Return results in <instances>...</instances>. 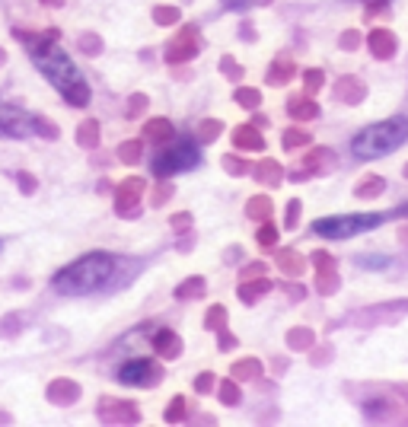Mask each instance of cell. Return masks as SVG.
Instances as JSON below:
<instances>
[{"instance_id":"obj_1","label":"cell","mask_w":408,"mask_h":427,"mask_svg":"<svg viewBox=\"0 0 408 427\" xmlns=\"http://www.w3.org/2000/svg\"><path fill=\"white\" fill-rule=\"evenodd\" d=\"M115 271V258L106 256V252H90L80 261L67 265L64 271L54 278V291L71 293V297H80V293H93L112 278Z\"/></svg>"},{"instance_id":"obj_2","label":"cell","mask_w":408,"mask_h":427,"mask_svg":"<svg viewBox=\"0 0 408 427\" xmlns=\"http://www.w3.org/2000/svg\"><path fill=\"white\" fill-rule=\"evenodd\" d=\"M408 141V119H389L379 121V125L364 128L360 134L351 141V150L360 160H373V156H383L389 150H396L399 144Z\"/></svg>"},{"instance_id":"obj_3","label":"cell","mask_w":408,"mask_h":427,"mask_svg":"<svg viewBox=\"0 0 408 427\" xmlns=\"http://www.w3.org/2000/svg\"><path fill=\"white\" fill-rule=\"evenodd\" d=\"M39 64H42V71L49 74V80L73 102V106H83V102L90 99V89H86L83 77L73 71V64L64 58V51L49 48V54H39Z\"/></svg>"},{"instance_id":"obj_4","label":"cell","mask_w":408,"mask_h":427,"mask_svg":"<svg viewBox=\"0 0 408 427\" xmlns=\"http://www.w3.org/2000/svg\"><path fill=\"white\" fill-rule=\"evenodd\" d=\"M383 214H338V217H322L312 223L316 236H329V239H348L355 233H367L373 226L383 223Z\"/></svg>"},{"instance_id":"obj_5","label":"cell","mask_w":408,"mask_h":427,"mask_svg":"<svg viewBox=\"0 0 408 427\" xmlns=\"http://www.w3.org/2000/svg\"><path fill=\"white\" fill-rule=\"evenodd\" d=\"M198 160H201L198 147H195L192 141H179V144H175L173 150H166V156H163V160L156 163V169H160V172L192 169V166H198Z\"/></svg>"},{"instance_id":"obj_6","label":"cell","mask_w":408,"mask_h":427,"mask_svg":"<svg viewBox=\"0 0 408 427\" xmlns=\"http://www.w3.org/2000/svg\"><path fill=\"white\" fill-rule=\"evenodd\" d=\"M32 121L26 119L19 109H10V106H0V134L4 137H26L29 134Z\"/></svg>"},{"instance_id":"obj_7","label":"cell","mask_w":408,"mask_h":427,"mask_svg":"<svg viewBox=\"0 0 408 427\" xmlns=\"http://www.w3.org/2000/svg\"><path fill=\"white\" fill-rule=\"evenodd\" d=\"M118 380L128 386H151V383H156V370L147 361H131L118 370Z\"/></svg>"},{"instance_id":"obj_8","label":"cell","mask_w":408,"mask_h":427,"mask_svg":"<svg viewBox=\"0 0 408 427\" xmlns=\"http://www.w3.org/2000/svg\"><path fill=\"white\" fill-rule=\"evenodd\" d=\"M360 265H367V268H370V265H389V258H364Z\"/></svg>"}]
</instances>
